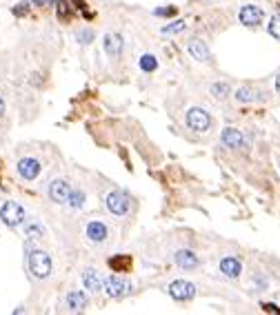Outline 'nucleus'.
<instances>
[{"instance_id":"obj_1","label":"nucleus","mask_w":280,"mask_h":315,"mask_svg":"<svg viewBox=\"0 0 280 315\" xmlns=\"http://www.w3.org/2000/svg\"><path fill=\"white\" fill-rule=\"evenodd\" d=\"M27 264L32 275L38 277V280H45V277L51 275V258L45 251H32L27 258Z\"/></svg>"},{"instance_id":"obj_2","label":"nucleus","mask_w":280,"mask_h":315,"mask_svg":"<svg viewBox=\"0 0 280 315\" xmlns=\"http://www.w3.org/2000/svg\"><path fill=\"white\" fill-rule=\"evenodd\" d=\"M0 220H3V224L9 229L20 227V224L25 222V209H22L18 202H5L3 207H0Z\"/></svg>"},{"instance_id":"obj_3","label":"nucleus","mask_w":280,"mask_h":315,"mask_svg":"<svg viewBox=\"0 0 280 315\" xmlns=\"http://www.w3.org/2000/svg\"><path fill=\"white\" fill-rule=\"evenodd\" d=\"M105 204L114 215H127L129 213V207H131V200L123 191H111V193H107Z\"/></svg>"},{"instance_id":"obj_4","label":"nucleus","mask_w":280,"mask_h":315,"mask_svg":"<svg viewBox=\"0 0 280 315\" xmlns=\"http://www.w3.org/2000/svg\"><path fill=\"white\" fill-rule=\"evenodd\" d=\"M185 122L187 127H189L191 131H207L209 129V124H211V118H209V113L205 111V109H200V107H191L189 111H187V116H185Z\"/></svg>"},{"instance_id":"obj_5","label":"nucleus","mask_w":280,"mask_h":315,"mask_svg":"<svg viewBox=\"0 0 280 315\" xmlns=\"http://www.w3.org/2000/svg\"><path fill=\"white\" fill-rule=\"evenodd\" d=\"M102 289H105V295H109V298H114V300H118V298H123V295L129 293V282L123 280V277H107V280H102Z\"/></svg>"},{"instance_id":"obj_6","label":"nucleus","mask_w":280,"mask_h":315,"mask_svg":"<svg viewBox=\"0 0 280 315\" xmlns=\"http://www.w3.org/2000/svg\"><path fill=\"white\" fill-rule=\"evenodd\" d=\"M169 295L178 302H187L196 295V287L187 280H176V282L169 284Z\"/></svg>"},{"instance_id":"obj_7","label":"nucleus","mask_w":280,"mask_h":315,"mask_svg":"<svg viewBox=\"0 0 280 315\" xmlns=\"http://www.w3.org/2000/svg\"><path fill=\"white\" fill-rule=\"evenodd\" d=\"M263 16H265V11L260 9V7H256V5H245V7L240 9V22L242 25H247V27H256V25H260L263 22Z\"/></svg>"},{"instance_id":"obj_8","label":"nucleus","mask_w":280,"mask_h":315,"mask_svg":"<svg viewBox=\"0 0 280 315\" xmlns=\"http://www.w3.org/2000/svg\"><path fill=\"white\" fill-rule=\"evenodd\" d=\"M18 173L25 180H36L40 175V162L36 160V158H22V160L18 162Z\"/></svg>"},{"instance_id":"obj_9","label":"nucleus","mask_w":280,"mask_h":315,"mask_svg":"<svg viewBox=\"0 0 280 315\" xmlns=\"http://www.w3.org/2000/svg\"><path fill=\"white\" fill-rule=\"evenodd\" d=\"M69 193H71V186H69V182H65V180H53V182H49V198L53 202H58V204L67 202Z\"/></svg>"},{"instance_id":"obj_10","label":"nucleus","mask_w":280,"mask_h":315,"mask_svg":"<svg viewBox=\"0 0 280 315\" xmlns=\"http://www.w3.org/2000/svg\"><path fill=\"white\" fill-rule=\"evenodd\" d=\"M87 293L85 291H71L69 295H67V308H69L71 313H82L85 308H87Z\"/></svg>"},{"instance_id":"obj_11","label":"nucleus","mask_w":280,"mask_h":315,"mask_svg":"<svg viewBox=\"0 0 280 315\" xmlns=\"http://www.w3.org/2000/svg\"><path fill=\"white\" fill-rule=\"evenodd\" d=\"M107 235H109V231H107V227L102 222L94 220V222L87 224V238L94 242V244H100V242H105Z\"/></svg>"},{"instance_id":"obj_12","label":"nucleus","mask_w":280,"mask_h":315,"mask_svg":"<svg viewBox=\"0 0 280 315\" xmlns=\"http://www.w3.org/2000/svg\"><path fill=\"white\" fill-rule=\"evenodd\" d=\"M222 144L229 149H240L245 144V138H242V133L238 129L227 127V129H222Z\"/></svg>"},{"instance_id":"obj_13","label":"nucleus","mask_w":280,"mask_h":315,"mask_svg":"<svg viewBox=\"0 0 280 315\" xmlns=\"http://www.w3.org/2000/svg\"><path fill=\"white\" fill-rule=\"evenodd\" d=\"M187 51H189V56L193 60H198V62H205V60L209 58V49H207V45L203 40H189L187 42Z\"/></svg>"},{"instance_id":"obj_14","label":"nucleus","mask_w":280,"mask_h":315,"mask_svg":"<svg viewBox=\"0 0 280 315\" xmlns=\"http://www.w3.org/2000/svg\"><path fill=\"white\" fill-rule=\"evenodd\" d=\"M240 271H242V266H240V262H238L236 258L227 256V258L220 260V273H222V275H227V277H238Z\"/></svg>"},{"instance_id":"obj_15","label":"nucleus","mask_w":280,"mask_h":315,"mask_svg":"<svg viewBox=\"0 0 280 315\" xmlns=\"http://www.w3.org/2000/svg\"><path fill=\"white\" fill-rule=\"evenodd\" d=\"M176 264L182 266V269H196L198 266V258H196V253L193 251H187V249H182V251H176Z\"/></svg>"},{"instance_id":"obj_16","label":"nucleus","mask_w":280,"mask_h":315,"mask_svg":"<svg viewBox=\"0 0 280 315\" xmlns=\"http://www.w3.org/2000/svg\"><path fill=\"white\" fill-rule=\"evenodd\" d=\"M102 47H105V51L109 56H118L123 51V38L118 34H107L105 40H102Z\"/></svg>"},{"instance_id":"obj_17","label":"nucleus","mask_w":280,"mask_h":315,"mask_svg":"<svg viewBox=\"0 0 280 315\" xmlns=\"http://www.w3.org/2000/svg\"><path fill=\"white\" fill-rule=\"evenodd\" d=\"M82 284L87 291H100L102 289V277L98 275V271L96 269H87L82 273Z\"/></svg>"},{"instance_id":"obj_18","label":"nucleus","mask_w":280,"mask_h":315,"mask_svg":"<svg viewBox=\"0 0 280 315\" xmlns=\"http://www.w3.org/2000/svg\"><path fill=\"white\" fill-rule=\"evenodd\" d=\"M236 100L238 102H256V100H260V93L256 91V89L242 87V89H238V93H236Z\"/></svg>"},{"instance_id":"obj_19","label":"nucleus","mask_w":280,"mask_h":315,"mask_svg":"<svg viewBox=\"0 0 280 315\" xmlns=\"http://www.w3.org/2000/svg\"><path fill=\"white\" fill-rule=\"evenodd\" d=\"M138 65H140V69H143V71L151 74V71L158 67V60H156V56H151V53H145V56L138 60Z\"/></svg>"},{"instance_id":"obj_20","label":"nucleus","mask_w":280,"mask_h":315,"mask_svg":"<svg viewBox=\"0 0 280 315\" xmlns=\"http://www.w3.org/2000/svg\"><path fill=\"white\" fill-rule=\"evenodd\" d=\"M67 202H69V207L80 209V207H82V202H85V193H82V191H71V193H69V198H67Z\"/></svg>"},{"instance_id":"obj_21","label":"nucleus","mask_w":280,"mask_h":315,"mask_svg":"<svg viewBox=\"0 0 280 315\" xmlns=\"http://www.w3.org/2000/svg\"><path fill=\"white\" fill-rule=\"evenodd\" d=\"M109 266H111V269H116V271H123L125 266H129V258L116 256V258H111V260H109Z\"/></svg>"},{"instance_id":"obj_22","label":"nucleus","mask_w":280,"mask_h":315,"mask_svg":"<svg viewBox=\"0 0 280 315\" xmlns=\"http://www.w3.org/2000/svg\"><path fill=\"white\" fill-rule=\"evenodd\" d=\"M267 29H269V34L273 36V38L280 40V14H276V16L271 18V20H269V27H267Z\"/></svg>"},{"instance_id":"obj_23","label":"nucleus","mask_w":280,"mask_h":315,"mask_svg":"<svg viewBox=\"0 0 280 315\" xmlns=\"http://www.w3.org/2000/svg\"><path fill=\"white\" fill-rule=\"evenodd\" d=\"M211 93H214L216 98H227V96H229V87H227V84H211Z\"/></svg>"},{"instance_id":"obj_24","label":"nucleus","mask_w":280,"mask_h":315,"mask_svg":"<svg viewBox=\"0 0 280 315\" xmlns=\"http://www.w3.org/2000/svg\"><path fill=\"white\" fill-rule=\"evenodd\" d=\"M25 231H27V235H36V238H40V235L45 233V229H42L38 222H29L25 227Z\"/></svg>"},{"instance_id":"obj_25","label":"nucleus","mask_w":280,"mask_h":315,"mask_svg":"<svg viewBox=\"0 0 280 315\" xmlns=\"http://www.w3.org/2000/svg\"><path fill=\"white\" fill-rule=\"evenodd\" d=\"M185 27H187V25H185V20H178V22H172L169 27L162 29V34H167V36H169V34H180Z\"/></svg>"},{"instance_id":"obj_26","label":"nucleus","mask_w":280,"mask_h":315,"mask_svg":"<svg viewBox=\"0 0 280 315\" xmlns=\"http://www.w3.org/2000/svg\"><path fill=\"white\" fill-rule=\"evenodd\" d=\"M27 11H29V3H20V5H16V7H14L16 16H25Z\"/></svg>"},{"instance_id":"obj_27","label":"nucleus","mask_w":280,"mask_h":315,"mask_svg":"<svg viewBox=\"0 0 280 315\" xmlns=\"http://www.w3.org/2000/svg\"><path fill=\"white\" fill-rule=\"evenodd\" d=\"M154 14L156 16H172V14H176V9L174 7H169V9H156Z\"/></svg>"},{"instance_id":"obj_28","label":"nucleus","mask_w":280,"mask_h":315,"mask_svg":"<svg viewBox=\"0 0 280 315\" xmlns=\"http://www.w3.org/2000/svg\"><path fill=\"white\" fill-rule=\"evenodd\" d=\"M78 38H80V42H89L91 38H94V34H91V32H80V34H78Z\"/></svg>"},{"instance_id":"obj_29","label":"nucleus","mask_w":280,"mask_h":315,"mask_svg":"<svg viewBox=\"0 0 280 315\" xmlns=\"http://www.w3.org/2000/svg\"><path fill=\"white\" fill-rule=\"evenodd\" d=\"M263 308H265L267 313H280V308L276 304H263Z\"/></svg>"},{"instance_id":"obj_30","label":"nucleus","mask_w":280,"mask_h":315,"mask_svg":"<svg viewBox=\"0 0 280 315\" xmlns=\"http://www.w3.org/2000/svg\"><path fill=\"white\" fill-rule=\"evenodd\" d=\"M32 3H34V5H38V7H45V5L49 3V0H32Z\"/></svg>"},{"instance_id":"obj_31","label":"nucleus","mask_w":280,"mask_h":315,"mask_svg":"<svg viewBox=\"0 0 280 315\" xmlns=\"http://www.w3.org/2000/svg\"><path fill=\"white\" fill-rule=\"evenodd\" d=\"M3 113H5V100L0 98V116H3Z\"/></svg>"},{"instance_id":"obj_32","label":"nucleus","mask_w":280,"mask_h":315,"mask_svg":"<svg viewBox=\"0 0 280 315\" xmlns=\"http://www.w3.org/2000/svg\"><path fill=\"white\" fill-rule=\"evenodd\" d=\"M276 91H278V93H280V76H278V78H276Z\"/></svg>"}]
</instances>
